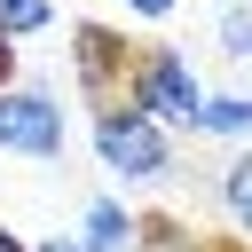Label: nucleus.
Wrapping results in <instances>:
<instances>
[{
  "label": "nucleus",
  "instance_id": "obj_1",
  "mask_svg": "<svg viewBox=\"0 0 252 252\" xmlns=\"http://www.w3.org/2000/svg\"><path fill=\"white\" fill-rule=\"evenodd\" d=\"M94 158H102L118 181L142 189V181H165V173H173V134H165L150 110H134V102L118 94V102L94 110Z\"/></svg>",
  "mask_w": 252,
  "mask_h": 252
},
{
  "label": "nucleus",
  "instance_id": "obj_2",
  "mask_svg": "<svg viewBox=\"0 0 252 252\" xmlns=\"http://www.w3.org/2000/svg\"><path fill=\"white\" fill-rule=\"evenodd\" d=\"M126 102L150 110L165 134H189V118H197V102H205V79H197V63H189L181 47H134V63H126Z\"/></svg>",
  "mask_w": 252,
  "mask_h": 252
},
{
  "label": "nucleus",
  "instance_id": "obj_3",
  "mask_svg": "<svg viewBox=\"0 0 252 252\" xmlns=\"http://www.w3.org/2000/svg\"><path fill=\"white\" fill-rule=\"evenodd\" d=\"M63 142H71V118H63V102H55V87H32V79H8L0 87V150L8 158H63Z\"/></svg>",
  "mask_w": 252,
  "mask_h": 252
},
{
  "label": "nucleus",
  "instance_id": "obj_4",
  "mask_svg": "<svg viewBox=\"0 0 252 252\" xmlns=\"http://www.w3.org/2000/svg\"><path fill=\"white\" fill-rule=\"evenodd\" d=\"M126 63H134V47H126L118 24H71V79H79L87 110L126 94Z\"/></svg>",
  "mask_w": 252,
  "mask_h": 252
},
{
  "label": "nucleus",
  "instance_id": "obj_5",
  "mask_svg": "<svg viewBox=\"0 0 252 252\" xmlns=\"http://www.w3.org/2000/svg\"><path fill=\"white\" fill-rule=\"evenodd\" d=\"M71 244H79V252H134V205L110 197V189L79 197V228H71Z\"/></svg>",
  "mask_w": 252,
  "mask_h": 252
},
{
  "label": "nucleus",
  "instance_id": "obj_6",
  "mask_svg": "<svg viewBox=\"0 0 252 252\" xmlns=\"http://www.w3.org/2000/svg\"><path fill=\"white\" fill-rule=\"evenodd\" d=\"M189 134L244 150V142H252V94H205V102H197V118H189Z\"/></svg>",
  "mask_w": 252,
  "mask_h": 252
},
{
  "label": "nucleus",
  "instance_id": "obj_7",
  "mask_svg": "<svg viewBox=\"0 0 252 252\" xmlns=\"http://www.w3.org/2000/svg\"><path fill=\"white\" fill-rule=\"evenodd\" d=\"M134 252H205V236L181 213H134Z\"/></svg>",
  "mask_w": 252,
  "mask_h": 252
},
{
  "label": "nucleus",
  "instance_id": "obj_8",
  "mask_svg": "<svg viewBox=\"0 0 252 252\" xmlns=\"http://www.w3.org/2000/svg\"><path fill=\"white\" fill-rule=\"evenodd\" d=\"M55 24V0H0V39H32Z\"/></svg>",
  "mask_w": 252,
  "mask_h": 252
},
{
  "label": "nucleus",
  "instance_id": "obj_9",
  "mask_svg": "<svg viewBox=\"0 0 252 252\" xmlns=\"http://www.w3.org/2000/svg\"><path fill=\"white\" fill-rule=\"evenodd\" d=\"M213 39H220V55L252 63V0H228V8H220V24H213Z\"/></svg>",
  "mask_w": 252,
  "mask_h": 252
},
{
  "label": "nucleus",
  "instance_id": "obj_10",
  "mask_svg": "<svg viewBox=\"0 0 252 252\" xmlns=\"http://www.w3.org/2000/svg\"><path fill=\"white\" fill-rule=\"evenodd\" d=\"M173 8H181V0H126V16H134V24H165Z\"/></svg>",
  "mask_w": 252,
  "mask_h": 252
},
{
  "label": "nucleus",
  "instance_id": "obj_11",
  "mask_svg": "<svg viewBox=\"0 0 252 252\" xmlns=\"http://www.w3.org/2000/svg\"><path fill=\"white\" fill-rule=\"evenodd\" d=\"M24 252H79L71 236H39V244H24Z\"/></svg>",
  "mask_w": 252,
  "mask_h": 252
},
{
  "label": "nucleus",
  "instance_id": "obj_12",
  "mask_svg": "<svg viewBox=\"0 0 252 252\" xmlns=\"http://www.w3.org/2000/svg\"><path fill=\"white\" fill-rule=\"evenodd\" d=\"M16 79V39H0V87Z\"/></svg>",
  "mask_w": 252,
  "mask_h": 252
},
{
  "label": "nucleus",
  "instance_id": "obj_13",
  "mask_svg": "<svg viewBox=\"0 0 252 252\" xmlns=\"http://www.w3.org/2000/svg\"><path fill=\"white\" fill-rule=\"evenodd\" d=\"M205 252H252V244H244V236H220V244H205Z\"/></svg>",
  "mask_w": 252,
  "mask_h": 252
},
{
  "label": "nucleus",
  "instance_id": "obj_14",
  "mask_svg": "<svg viewBox=\"0 0 252 252\" xmlns=\"http://www.w3.org/2000/svg\"><path fill=\"white\" fill-rule=\"evenodd\" d=\"M0 252H24V244H16V236H8V220H0Z\"/></svg>",
  "mask_w": 252,
  "mask_h": 252
},
{
  "label": "nucleus",
  "instance_id": "obj_15",
  "mask_svg": "<svg viewBox=\"0 0 252 252\" xmlns=\"http://www.w3.org/2000/svg\"><path fill=\"white\" fill-rule=\"evenodd\" d=\"M244 158H252V142H244Z\"/></svg>",
  "mask_w": 252,
  "mask_h": 252
}]
</instances>
